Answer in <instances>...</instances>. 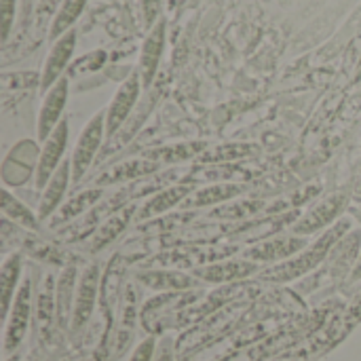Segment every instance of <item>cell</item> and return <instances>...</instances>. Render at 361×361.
Segmentation results:
<instances>
[{
    "label": "cell",
    "instance_id": "8d00e7d4",
    "mask_svg": "<svg viewBox=\"0 0 361 361\" xmlns=\"http://www.w3.org/2000/svg\"><path fill=\"white\" fill-rule=\"evenodd\" d=\"M157 347H159L157 338H154L152 334H150V336H146V338H144L135 349H133V353H131L129 361H154Z\"/></svg>",
    "mask_w": 361,
    "mask_h": 361
},
{
    "label": "cell",
    "instance_id": "74e56055",
    "mask_svg": "<svg viewBox=\"0 0 361 361\" xmlns=\"http://www.w3.org/2000/svg\"><path fill=\"white\" fill-rule=\"evenodd\" d=\"M15 4L17 0H0V21H2V40L8 38L13 17H15Z\"/></svg>",
    "mask_w": 361,
    "mask_h": 361
},
{
    "label": "cell",
    "instance_id": "f1b7e54d",
    "mask_svg": "<svg viewBox=\"0 0 361 361\" xmlns=\"http://www.w3.org/2000/svg\"><path fill=\"white\" fill-rule=\"evenodd\" d=\"M74 296H76V269L66 267L57 279V328L61 332L70 330Z\"/></svg>",
    "mask_w": 361,
    "mask_h": 361
},
{
    "label": "cell",
    "instance_id": "277c9868",
    "mask_svg": "<svg viewBox=\"0 0 361 361\" xmlns=\"http://www.w3.org/2000/svg\"><path fill=\"white\" fill-rule=\"evenodd\" d=\"M203 294L205 292L201 288V290H188V292H165V294L154 296L142 307V313H140L142 328L152 336L171 330L173 317L188 305L197 302Z\"/></svg>",
    "mask_w": 361,
    "mask_h": 361
},
{
    "label": "cell",
    "instance_id": "ee69618b",
    "mask_svg": "<svg viewBox=\"0 0 361 361\" xmlns=\"http://www.w3.org/2000/svg\"><path fill=\"white\" fill-rule=\"evenodd\" d=\"M4 361H21V355H19V351L17 353H11V355H6Z\"/></svg>",
    "mask_w": 361,
    "mask_h": 361
},
{
    "label": "cell",
    "instance_id": "52a82bcc",
    "mask_svg": "<svg viewBox=\"0 0 361 361\" xmlns=\"http://www.w3.org/2000/svg\"><path fill=\"white\" fill-rule=\"evenodd\" d=\"M104 137H108L106 133V112H97L80 131V137L74 146V152L70 157L72 163V182H80L85 178V173L89 171V167L93 165Z\"/></svg>",
    "mask_w": 361,
    "mask_h": 361
},
{
    "label": "cell",
    "instance_id": "9a60e30c",
    "mask_svg": "<svg viewBox=\"0 0 361 361\" xmlns=\"http://www.w3.org/2000/svg\"><path fill=\"white\" fill-rule=\"evenodd\" d=\"M140 302V290L137 286L129 283L125 286L121 309H118V324H116V334L112 338V357H123L125 351L129 349L135 332V322L140 319L142 309H137Z\"/></svg>",
    "mask_w": 361,
    "mask_h": 361
},
{
    "label": "cell",
    "instance_id": "2e32d148",
    "mask_svg": "<svg viewBox=\"0 0 361 361\" xmlns=\"http://www.w3.org/2000/svg\"><path fill=\"white\" fill-rule=\"evenodd\" d=\"M135 281L137 286L154 290L159 294L201 290L203 286V281H199L192 273H182L176 269H146V271L135 273Z\"/></svg>",
    "mask_w": 361,
    "mask_h": 361
},
{
    "label": "cell",
    "instance_id": "d6a6232c",
    "mask_svg": "<svg viewBox=\"0 0 361 361\" xmlns=\"http://www.w3.org/2000/svg\"><path fill=\"white\" fill-rule=\"evenodd\" d=\"M205 150H207L205 142H188V144H173V146L157 148V150L144 152L142 157H146L150 161H157L159 165H163V163H184L188 159H199Z\"/></svg>",
    "mask_w": 361,
    "mask_h": 361
},
{
    "label": "cell",
    "instance_id": "836d02e7",
    "mask_svg": "<svg viewBox=\"0 0 361 361\" xmlns=\"http://www.w3.org/2000/svg\"><path fill=\"white\" fill-rule=\"evenodd\" d=\"M87 0H61L53 21H51V27H49V38L55 42L59 36H63L66 32L72 30L74 21L80 17L82 8H85Z\"/></svg>",
    "mask_w": 361,
    "mask_h": 361
},
{
    "label": "cell",
    "instance_id": "603a6c76",
    "mask_svg": "<svg viewBox=\"0 0 361 361\" xmlns=\"http://www.w3.org/2000/svg\"><path fill=\"white\" fill-rule=\"evenodd\" d=\"M163 47H165V19H159L144 44H142V53H140V66H137V72L142 76V85L144 87H150L152 80H154V74L159 70V63H161V55H163Z\"/></svg>",
    "mask_w": 361,
    "mask_h": 361
},
{
    "label": "cell",
    "instance_id": "7bdbcfd3",
    "mask_svg": "<svg viewBox=\"0 0 361 361\" xmlns=\"http://www.w3.org/2000/svg\"><path fill=\"white\" fill-rule=\"evenodd\" d=\"M269 361H302L300 357H296V355H292V353H286V355H281V357H275V360H269Z\"/></svg>",
    "mask_w": 361,
    "mask_h": 361
},
{
    "label": "cell",
    "instance_id": "4dcf8cb0",
    "mask_svg": "<svg viewBox=\"0 0 361 361\" xmlns=\"http://www.w3.org/2000/svg\"><path fill=\"white\" fill-rule=\"evenodd\" d=\"M2 216H4V220L13 222L15 226H21L25 231H34V233L40 231L38 214H34L25 203H21L17 197H13L6 186L2 190Z\"/></svg>",
    "mask_w": 361,
    "mask_h": 361
},
{
    "label": "cell",
    "instance_id": "7a4b0ae2",
    "mask_svg": "<svg viewBox=\"0 0 361 361\" xmlns=\"http://www.w3.org/2000/svg\"><path fill=\"white\" fill-rule=\"evenodd\" d=\"M360 324L361 286L360 290L351 296V300H349L341 311H336L319 332H315V334L307 341V345L302 343V345H298V347H296L294 351H290V353L296 355V357H300L302 361H307L309 357H315V355H322V353L334 349L338 343H343Z\"/></svg>",
    "mask_w": 361,
    "mask_h": 361
},
{
    "label": "cell",
    "instance_id": "d6986e66",
    "mask_svg": "<svg viewBox=\"0 0 361 361\" xmlns=\"http://www.w3.org/2000/svg\"><path fill=\"white\" fill-rule=\"evenodd\" d=\"M34 322L36 332L42 343H49L53 336V328L57 326V281L53 275L42 279V286L34 300Z\"/></svg>",
    "mask_w": 361,
    "mask_h": 361
},
{
    "label": "cell",
    "instance_id": "ab89813d",
    "mask_svg": "<svg viewBox=\"0 0 361 361\" xmlns=\"http://www.w3.org/2000/svg\"><path fill=\"white\" fill-rule=\"evenodd\" d=\"M154 361H178V355H176V341H171L169 336L161 338V343L157 347Z\"/></svg>",
    "mask_w": 361,
    "mask_h": 361
},
{
    "label": "cell",
    "instance_id": "4fadbf2b",
    "mask_svg": "<svg viewBox=\"0 0 361 361\" xmlns=\"http://www.w3.org/2000/svg\"><path fill=\"white\" fill-rule=\"evenodd\" d=\"M307 247V237L298 235H288V237H271L267 241L254 243L243 250V258L258 262V264H281L296 254H300Z\"/></svg>",
    "mask_w": 361,
    "mask_h": 361
},
{
    "label": "cell",
    "instance_id": "484cf974",
    "mask_svg": "<svg viewBox=\"0 0 361 361\" xmlns=\"http://www.w3.org/2000/svg\"><path fill=\"white\" fill-rule=\"evenodd\" d=\"M269 203L260 201V199H241V201H228L218 205L216 209H212L205 220L212 222H233V224H241V222H250L254 216L269 212Z\"/></svg>",
    "mask_w": 361,
    "mask_h": 361
},
{
    "label": "cell",
    "instance_id": "44dd1931",
    "mask_svg": "<svg viewBox=\"0 0 361 361\" xmlns=\"http://www.w3.org/2000/svg\"><path fill=\"white\" fill-rule=\"evenodd\" d=\"M74 47H76V32L74 30L66 32L63 36H59L53 42V47H51V51L47 55L44 68L40 72V76H42L40 78V89L42 91H49L61 78V74L68 68V61H70V57L74 53Z\"/></svg>",
    "mask_w": 361,
    "mask_h": 361
},
{
    "label": "cell",
    "instance_id": "e0dca14e",
    "mask_svg": "<svg viewBox=\"0 0 361 361\" xmlns=\"http://www.w3.org/2000/svg\"><path fill=\"white\" fill-rule=\"evenodd\" d=\"M161 169V165L157 161H150L146 157H140V159H129V161H123L110 169H104L93 186L97 188H104V186H121V184H133V182H140V180H146L150 176H157Z\"/></svg>",
    "mask_w": 361,
    "mask_h": 361
},
{
    "label": "cell",
    "instance_id": "f546056e",
    "mask_svg": "<svg viewBox=\"0 0 361 361\" xmlns=\"http://www.w3.org/2000/svg\"><path fill=\"white\" fill-rule=\"evenodd\" d=\"M19 277H21V254L13 252L2 260V269H0V288H2V315L6 317V313L11 311L13 298L19 290Z\"/></svg>",
    "mask_w": 361,
    "mask_h": 361
},
{
    "label": "cell",
    "instance_id": "7c38bea8",
    "mask_svg": "<svg viewBox=\"0 0 361 361\" xmlns=\"http://www.w3.org/2000/svg\"><path fill=\"white\" fill-rule=\"evenodd\" d=\"M142 87L144 85H142L140 72H131L123 80V85L118 87V91L114 93V97H112V102H110V106L106 110V133H108V137H114L123 129V125L127 123L131 110L137 104Z\"/></svg>",
    "mask_w": 361,
    "mask_h": 361
},
{
    "label": "cell",
    "instance_id": "83f0119b",
    "mask_svg": "<svg viewBox=\"0 0 361 361\" xmlns=\"http://www.w3.org/2000/svg\"><path fill=\"white\" fill-rule=\"evenodd\" d=\"M102 199H104V188L91 186L87 190H80L78 195H74L68 203H63L57 209V214L51 220V226L57 228V226H63V224H70V222L78 220L82 214H87L91 207H95Z\"/></svg>",
    "mask_w": 361,
    "mask_h": 361
},
{
    "label": "cell",
    "instance_id": "4316f807",
    "mask_svg": "<svg viewBox=\"0 0 361 361\" xmlns=\"http://www.w3.org/2000/svg\"><path fill=\"white\" fill-rule=\"evenodd\" d=\"M137 212H140V203H131L123 209H118L116 214H112L93 235L91 239V252H99L104 247H108L118 235L125 233V228L137 218Z\"/></svg>",
    "mask_w": 361,
    "mask_h": 361
},
{
    "label": "cell",
    "instance_id": "ba28073f",
    "mask_svg": "<svg viewBox=\"0 0 361 361\" xmlns=\"http://www.w3.org/2000/svg\"><path fill=\"white\" fill-rule=\"evenodd\" d=\"M347 203H349V195L347 192H332V195L324 197L307 214L300 216V220L292 226V235L309 237L313 233L328 231L330 226L336 224V218L345 212Z\"/></svg>",
    "mask_w": 361,
    "mask_h": 361
},
{
    "label": "cell",
    "instance_id": "b9f144b4",
    "mask_svg": "<svg viewBox=\"0 0 361 361\" xmlns=\"http://www.w3.org/2000/svg\"><path fill=\"white\" fill-rule=\"evenodd\" d=\"M349 281H351V283H357V281H361V252H360L357 262H355V269H353V273H351V277H349Z\"/></svg>",
    "mask_w": 361,
    "mask_h": 361
},
{
    "label": "cell",
    "instance_id": "7402d4cb",
    "mask_svg": "<svg viewBox=\"0 0 361 361\" xmlns=\"http://www.w3.org/2000/svg\"><path fill=\"white\" fill-rule=\"evenodd\" d=\"M247 184H207L203 188H195L180 205L184 212H197L201 207L222 205L247 192Z\"/></svg>",
    "mask_w": 361,
    "mask_h": 361
},
{
    "label": "cell",
    "instance_id": "d4e9b609",
    "mask_svg": "<svg viewBox=\"0 0 361 361\" xmlns=\"http://www.w3.org/2000/svg\"><path fill=\"white\" fill-rule=\"evenodd\" d=\"M195 190V186H188V184H171V186H165L163 190L154 192L152 197H148L142 205H140V212H137V220H150V218H157V216H163L167 214L169 209L182 205V201Z\"/></svg>",
    "mask_w": 361,
    "mask_h": 361
},
{
    "label": "cell",
    "instance_id": "30bf717a",
    "mask_svg": "<svg viewBox=\"0 0 361 361\" xmlns=\"http://www.w3.org/2000/svg\"><path fill=\"white\" fill-rule=\"evenodd\" d=\"M68 133H70V127H68V121L63 118L55 127V131L42 142V150L38 152V161H36V169H34V186L36 188L44 190V186L49 184L53 173L66 161L63 152L68 146Z\"/></svg>",
    "mask_w": 361,
    "mask_h": 361
},
{
    "label": "cell",
    "instance_id": "5bb4252c",
    "mask_svg": "<svg viewBox=\"0 0 361 361\" xmlns=\"http://www.w3.org/2000/svg\"><path fill=\"white\" fill-rule=\"evenodd\" d=\"M262 271V264L239 258V260H222L216 264H207L201 269L190 271L199 281L203 283H216V286H231V283H241L252 275H258Z\"/></svg>",
    "mask_w": 361,
    "mask_h": 361
},
{
    "label": "cell",
    "instance_id": "6da1fadb",
    "mask_svg": "<svg viewBox=\"0 0 361 361\" xmlns=\"http://www.w3.org/2000/svg\"><path fill=\"white\" fill-rule=\"evenodd\" d=\"M349 231H351V222L349 220H338L334 226L324 231L322 237H317L311 245H307L294 258H290V260H286L281 264H273L269 269H262L256 275L258 281H264V283H292V281H298V279L311 275L317 267H322L326 262V258L330 256L332 247Z\"/></svg>",
    "mask_w": 361,
    "mask_h": 361
},
{
    "label": "cell",
    "instance_id": "9c48e42d",
    "mask_svg": "<svg viewBox=\"0 0 361 361\" xmlns=\"http://www.w3.org/2000/svg\"><path fill=\"white\" fill-rule=\"evenodd\" d=\"M99 283H102V269H99V264L93 262L78 277L70 332L78 334L89 324V319L93 315V309H95V305L99 300Z\"/></svg>",
    "mask_w": 361,
    "mask_h": 361
},
{
    "label": "cell",
    "instance_id": "e575fe53",
    "mask_svg": "<svg viewBox=\"0 0 361 361\" xmlns=\"http://www.w3.org/2000/svg\"><path fill=\"white\" fill-rule=\"evenodd\" d=\"M106 63V51H91L87 55H82L80 59H76L72 66H68V78L80 76V74H89V72H97L102 66Z\"/></svg>",
    "mask_w": 361,
    "mask_h": 361
},
{
    "label": "cell",
    "instance_id": "8fae6325",
    "mask_svg": "<svg viewBox=\"0 0 361 361\" xmlns=\"http://www.w3.org/2000/svg\"><path fill=\"white\" fill-rule=\"evenodd\" d=\"M125 269H127V258L125 254H116L108 269L104 271L102 275V283H99V309H102V315H104V322H106V332L112 330V324H114V313L123 300V275H125Z\"/></svg>",
    "mask_w": 361,
    "mask_h": 361
},
{
    "label": "cell",
    "instance_id": "f35d334b",
    "mask_svg": "<svg viewBox=\"0 0 361 361\" xmlns=\"http://www.w3.org/2000/svg\"><path fill=\"white\" fill-rule=\"evenodd\" d=\"M59 0H40L38 2V6H36V23H38V27H44L47 25V21L51 19V15H53V11L55 8H59ZM57 13V11H55ZM55 17V15H53Z\"/></svg>",
    "mask_w": 361,
    "mask_h": 361
},
{
    "label": "cell",
    "instance_id": "3957f363",
    "mask_svg": "<svg viewBox=\"0 0 361 361\" xmlns=\"http://www.w3.org/2000/svg\"><path fill=\"white\" fill-rule=\"evenodd\" d=\"M243 245L228 241V243H195L184 247L165 250L159 256L150 258L148 264L154 269H176V271H195L207 264H216L228 260L231 256L239 254Z\"/></svg>",
    "mask_w": 361,
    "mask_h": 361
},
{
    "label": "cell",
    "instance_id": "d590c367",
    "mask_svg": "<svg viewBox=\"0 0 361 361\" xmlns=\"http://www.w3.org/2000/svg\"><path fill=\"white\" fill-rule=\"evenodd\" d=\"M40 74L38 72H6L2 74V89L4 91H23L40 87Z\"/></svg>",
    "mask_w": 361,
    "mask_h": 361
},
{
    "label": "cell",
    "instance_id": "1f68e13d",
    "mask_svg": "<svg viewBox=\"0 0 361 361\" xmlns=\"http://www.w3.org/2000/svg\"><path fill=\"white\" fill-rule=\"evenodd\" d=\"M258 152L260 148L254 144H224V146L205 150L197 161L199 165H224V163H237V161L256 157Z\"/></svg>",
    "mask_w": 361,
    "mask_h": 361
},
{
    "label": "cell",
    "instance_id": "8992f818",
    "mask_svg": "<svg viewBox=\"0 0 361 361\" xmlns=\"http://www.w3.org/2000/svg\"><path fill=\"white\" fill-rule=\"evenodd\" d=\"M361 252V231H355V233H347L330 252V256L326 258L319 275H313L311 281L307 283L309 288L305 292H311V290H317L324 281H338L343 275L353 273L355 269V262L360 258Z\"/></svg>",
    "mask_w": 361,
    "mask_h": 361
},
{
    "label": "cell",
    "instance_id": "ac0fdd59",
    "mask_svg": "<svg viewBox=\"0 0 361 361\" xmlns=\"http://www.w3.org/2000/svg\"><path fill=\"white\" fill-rule=\"evenodd\" d=\"M254 176L252 169H245L237 163H224V165H197L188 173L180 178L182 184L188 186H201V184H237L247 182Z\"/></svg>",
    "mask_w": 361,
    "mask_h": 361
},
{
    "label": "cell",
    "instance_id": "f6af8a7d",
    "mask_svg": "<svg viewBox=\"0 0 361 361\" xmlns=\"http://www.w3.org/2000/svg\"><path fill=\"white\" fill-rule=\"evenodd\" d=\"M27 361H40V360H38V357H30V360H27Z\"/></svg>",
    "mask_w": 361,
    "mask_h": 361
},
{
    "label": "cell",
    "instance_id": "ffe728a7",
    "mask_svg": "<svg viewBox=\"0 0 361 361\" xmlns=\"http://www.w3.org/2000/svg\"><path fill=\"white\" fill-rule=\"evenodd\" d=\"M68 76H61L44 95L42 99V106H40V112H38V123H36V133H38V140L44 142L53 131L55 127L63 121L61 118V112L66 108V102H68Z\"/></svg>",
    "mask_w": 361,
    "mask_h": 361
},
{
    "label": "cell",
    "instance_id": "5b68a950",
    "mask_svg": "<svg viewBox=\"0 0 361 361\" xmlns=\"http://www.w3.org/2000/svg\"><path fill=\"white\" fill-rule=\"evenodd\" d=\"M32 305H34L32 279L25 277L21 281L15 298H13L11 311L4 317V334H2V351H4V357L19 351V347H21L25 334H27L30 322H32Z\"/></svg>",
    "mask_w": 361,
    "mask_h": 361
},
{
    "label": "cell",
    "instance_id": "60d3db41",
    "mask_svg": "<svg viewBox=\"0 0 361 361\" xmlns=\"http://www.w3.org/2000/svg\"><path fill=\"white\" fill-rule=\"evenodd\" d=\"M142 11H144V21L148 27H152L159 21V11H161V0H142Z\"/></svg>",
    "mask_w": 361,
    "mask_h": 361
},
{
    "label": "cell",
    "instance_id": "cb8c5ba5",
    "mask_svg": "<svg viewBox=\"0 0 361 361\" xmlns=\"http://www.w3.org/2000/svg\"><path fill=\"white\" fill-rule=\"evenodd\" d=\"M72 182V163L70 159H66L59 169L53 173V178L49 180V184L44 186L42 195H40V201H38V220H47V218H53L57 214V209L63 205L61 199L68 190Z\"/></svg>",
    "mask_w": 361,
    "mask_h": 361
}]
</instances>
